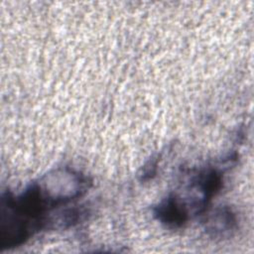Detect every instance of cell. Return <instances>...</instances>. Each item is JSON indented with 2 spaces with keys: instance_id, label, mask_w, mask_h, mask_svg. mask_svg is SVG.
Wrapping results in <instances>:
<instances>
[{
  "instance_id": "cell-1",
  "label": "cell",
  "mask_w": 254,
  "mask_h": 254,
  "mask_svg": "<svg viewBox=\"0 0 254 254\" xmlns=\"http://www.w3.org/2000/svg\"><path fill=\"white\" fill-rule=\"evenodd\" d=\"M206 229L214 233V235H224L234 229L236 226V219L234 214L228 208L220 209L217 213L211 216L207 223Z\"/></svg>"
}]
</instances>
